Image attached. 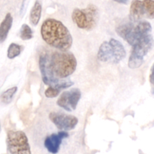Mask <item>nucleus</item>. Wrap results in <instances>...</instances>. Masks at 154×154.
<instances>
[{
	"label": "nucleus",
	"instance_id": "obj_13",
	"mask_svg": "<svg viewBox=\"0 0 154 154\" xmlns=\"http://www.w3.org/2000/svg\"><path fill=\"white\" fill-rule=\"evenodd\" d=\"M12 23H13V17L10 13H8L0 24V42L1 43L4 42L7 38L9 31L11 29Z\"/></svg>",
	"mask_w": 154,
	"mask_h": 154
},
{
	"label": "nucleus",
	"instance_id": "obj_6",
	"mask_svg": "<svg viewBox=\"0 0 154 154\" xmlns=\"http://www.w3.org/2000/svg\"><path fill=\"white\" fill-rule=\"evenodd\" d=\"M6 143L11 154H31L28 138L23 131H8Z\"/></svg>",
	"mask_w": 154,
	"mask_h": 154
},
{
	"label": "nucleus",
	"instance_id": "obj_8",
	"mask_svg": "<svg viewBox=\"0 0 154 154\" xmlns=\"http://www.w3.org/2000/svg\"><path fill=\"white\" fill-rule=\"evenodd\" d=\"M49 119L60 131L72 130L76 127L78 123L76 117L63 113L51 112L49 114Z\"/></svg>",
	"mask_w": 154,
	"mask_h": 154
},
{
	"label": "nucleus",
	"instance_id": "obj_12",
	"mask_svg": "<svg viewBox=\"0 0 154 154\" xmlns=\"http://www.w3.org/2000/svg\"><path fill=\"white\" fill-rule=\"evenodd\" d=\"M97 58L99 61L104 63H109L115 64V56L112 45L109 42H104L99 47Z\"/></svg>",
	"mask_w": 154,
	"mask_h": 154
},
{
	"label": "nucleus",
	"instance_id": "obj_1",
	"mask_svg": "<svg viewBox=\"0 0 154 154\" xmlns=\"http://www.w3.org/2000/svg\"><path fill=\"white\" fill-rule=\"evenodd\" d=\"M41 35L48 45L61 51H68L73 44V38L67 27L61 21L53 18L44 21Z\"/></svg>",
	"mask_w": 154,
	"mask_h": 154
},
{
	"label": "nucleus",
	"instance_id": "obj_19",
	"mask_svg": "<svg viewBox=\"0 0 154 154\" xmlns=\"http://www.w3.org/2000/svg\"><path fill=\"white\" fill-rule=\"evenodd\" d=\"M147 11V18H154V0H143Z\"/></svg>",
	"mask_w": 154,
	"mask_h": 154
},
{
	"label": "nucleus",
	"instance_id": "obj_14",
	"mask_svg": "<svg viewBox=\"0 0 154 154\" xmlns=\"http://www.w3.org/2000/svg\"><path fill=\"white\" fill-rule=\"evenodd\" d=\"M109 42L112 45L113 49L114 51V56H115V64L120 63V61L123 60L126 56V50L124 47L122 45L121 42L117 41V39L111 38L109 40Z\"/></svg>",
	"mask_w": 154,
	"mask_h": 154
},
{
	"label": "nucleus",
	"instance_id": "obj_23",
	"mask_svg": "<svg viewBox=\"0 0 154 154\" xmlns=\"http://www.w3.org/2000/svg\"><path fill=\"white\" fill-rule=\"evenodd\" d=\"M114 1H115L117 3H120V4H124V5H126L128 4V0H114Z\"/></svg>",
	"mask_w": 154,
	"mask_h": 154
},
{
	"label": "nucleus",
	"instance_id": "obj_3",
	"mask_svg": "<svg viewBox=\"0 0 154 154\" xmlns=\"http://www.w3.org/2000/svg\"><path fill=\"white\" fill-rule=\"evenodd\" d=\"M50 65L55 77L64 79L75 72L77 68V60L72 53L56 51L50 56Z\"/></svg>",
	"mask_w": 154,
	"mask_h": 154
},
{
	"label": "nucleus",
	"instance_id": "obj_4",
	"mask_svg": "<svg viewBox=\"0 0 154 154\" xmlns=\"http://www.w3.org/2000/svg\"><path fill=\"white\" fill-rule=\"evenodd\" d=\"M73 22L78 28L90 31L96 26L99 21V9L95 5L90 4L84 9L75 8L72 14Z\"/></svg>",
	"mask_w": 154,
	"mask_h": 154
},
{
	"label": "nucleus",
	"instance_id": "obj_10",
	"mask_svg": "<svg viewBox=\"0 0 154 154\" xmlns=\"http://www.w3.org/2000/svg\"><path fill=\"white\" fill-rule=\"evenodd\" d=\"M68 137H69V133L66 131H60L58 133L49 135L45 140V148L51 153H57L60 150L63 139Z\"/></svg>",
	"mask_w": 154,
	"mask_h": 154
},
{
	"label": "nucleus",
	"instance_id": "obj_18",
	"mask_svg": "<svg viewBox=\"0 0 154 154\" xmlns=\"http://www.w3.org/2000/svg\"><path fill=\"white\" fill-rule=\"evenodd\" d=\"M20 37L23 41L29 40L33 37V32L29 26L27 24H23L20 30Z\"/></svg>",
	"mask_w": 154,
	"mask_h": 154
},
{
	"label": "nucleus",
	"instance_id": "obj_9",
	"mask_svg": "<svg viewBox=\"0 0 154 154\" xmlns=\"http://www.w3.org/2000/svg\"><path fill=\"white\" fill-rule=\"evenodd\" d=\"M39 69L42 74V81L46 85L54 87L62 80L55 77L52 72L50 65V56L47 54H42L39 57Z\"/></svg>",
	"mask_w": 154,
	"mask_h": 154
},
{
	"label": "nucleus",
	"instance_id": "obj_16",
	"mask_svg": "<svg viewBox=\"0 0 154 154\" xmlns=\"http://www.w3.org/2000/svg\"><path fill=\"white\" fill-rule=\"evenodd\" d=\"M17 91V87H11V88L8 89L7 90L3 92L1 96H0V100H1L2 103L5 104V105H8V104L11 103Z\"/></svg>",
	"mask_w": 154,
	"mask_h": 154
},
{
	"label": "nucleus",
	"instance_id": "obj_7",
	"mask_svg": "<svg viewBox=\"0 0 154 154\" xmlns=\"http://www.w3.org/2000/svg\"><path fill=\"white\" fill-rule=\"evenodd\" d=\"M81 97V92L79 89L73 88L70 90L65 91L62 93L57 100V104L60 108L66 111H74L76 109L77 105Z\"/></svg>",
	"mask_w": 154,
	"mask_h": 154
},
{
	"label": "nucleus",
	"instance_id": "obj_22",
	"mask_svg": "<svg viewBox=\"0 0 154 154\" xmlns=\"http://www.w3.org/2000/svg\"><path fill=\"white\" fill-rule=\"evenodd\" d=\"M150 82L152 85V93L154 95V64L152 66L150 74Z\"/></svg>",
	"mask_w": 154,
	"mask_h": 154
},
{
	"label": "nucleus",
	"instance_id": "obj_11",
	"mask_svg": "<svg viewBox=\"0 0 154 154\" xmlns=\"http://www.w3.org/2000/svg\"><path fill=\"white\" fill-rule=\"evenodd\" d=\"M147 18V11L144 1L132 0L129 9V20L137 22Z\"/></svg>",
	"mask_w": 154,
	"mask_h": 154
},
{
	"label": "nucleus",
	"instance_id": "obj_5",
	"mask_svg": "<svg viewBox=\"0 0 154 154\" xmlns=\"http://www.w3.org/2000/svg\"><path fill=\"white\" fill-rule=\"evenodd\" d=\"M153 35L150 34L132 47L128 62V66L130 69H138L144 63V57L153 48Z\"/></svg>",
	"mask_w": 154,
	"mask_h": 154
},
{
	"label": "nucleus",
	"instance_id": "obj_21",
	"mask_svg": "<svg viewBox=\"0 0 154 154\" xmlns=\"http://www.w3.org/2000/svg\"><path fill=\"white\" fill-rule=\"evenodd\" d=\"M29 2L30 0H23L22 5H21V7H20V16H23V15L25 14Z\"/></svg>",
	"mask_w": 154,
	"mask_h": 154
},
{
	"label": "nucleus",
	"instance_id": "obj_20",
	"mask_svg": "<svg viewBox=\"0 0 154 154\" xmlns=\"http://www.w3.org/2000/svg\"><path fill=\"white\" fill-rule=\"evenodd\" d=\"M60 90L59 89H57V87H52V86H49L48 89L45 90V95L47 98H55L60 94Z\"/></svg>",
	"mask_w": 154,
	"mask_h": 154
},
{
	"label": "nucleus",
	"instance_id": "obj_24",
	"mask_svg": "<svg viewBox=\"0 0 154 154\" xmlns=\"http://www.w3.org/2000/svg\"><path fill=\"white\" fill-rule=\"evenodd\" d=\"M0 130H1V123H0Z\"/></svg>",
	"mask_w": 154,
	"mask_h": 154
},
{
	"label": "nucleus",
	"instance_id": "obj_2",
	"mask_svg": "<svg viewBox=\"0 0 154 154\" xmlns=\"http://www.w3.org/2000/svg\"><path fill=\"white\" fill-rule=\"evenodd\" d=\"M116 32L129 45L133 47L138 42L152 34V26L150 23L143 20L137 22L130 20L119 25L116 28Z\"/></svg>",
	"mask_w": 154,
	"mask_h": 154
},
{
	"label": "nucleus",
	"instance_id": "obj_17",
	"mask_svg": "<svg viewBox=\"0 0 154 154\" xmlns=\"http://www.w3.org/2000/svg\"><path fill=\"white\" fill-rule=\"evenodd\" d=\"M23 50V46L17 45L16 43H11L9 45L7 51V57L10 60L16 58L21 54Z\"/></svg>",
	"mask_w": 154,
	"mask_h": 154
},
{
	"label": "nucleus",
	"instance_id": "obj_15",
	"mask_svg": "<svg viewBox=\"0 0 154 154\" xmlns=\"http://www.w3.org/2000/svg\"><path fill=\"white\" fill-rule=\"evenodd\" d=\"M42 12V5L39 0H36L30 11L29 20L33 26H37L41 19Z\"/></svg>",
	"mask_w": 154,
	"mask_h": 154
}]
</instances>
